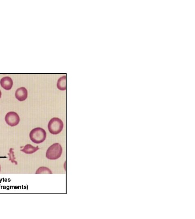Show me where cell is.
Here are the masks:
<instances>
[{
	"label": "cell",
	"mask_w": 195,
	"mask_h": 219,
	"mask_svg": "<svg viewBox=\"0 0 195 219\" xmlns=\"http://www.w3.org/2000/svg\"><path fill=\"white\" fill-rule=\"evenodd\" d=\"M29 137L33 143L36 144L41 143L46 139V133L42 128H35L31 131Z\"/></svg>",
	"instance_id": "6da1fadb"
},
{
	"label": "cell",
	"mask_w": 195,
	"mask_h": 219,
	"mask_svg": "<svg viewBox=\"0 0 195 219\" xmlns=\"http://www.w3.org/2000/svg\"><path fill=\"white\" fill-rule=\"evenodd\" d=\"M62 153V148L60 144L56 143L51 145L47 149L46 157L51 160H57L60 157Z\"/></svg>",
	"instance_id": "7a4b0ae2"
},
{
	"label": "cell",
	"mask_w": 195,
	"mask_h": 219,
	"mask_svg": "<svg viewBox=\"0 0 195 219\" xmlns=\"http://www.w3.org/2000/svg\"><path fill=\"white\" fill-rule=\"evenodd\" d=\"M48 128L51 134L57 135L62 131L63 128V123L62 120L54 117L49 122Z\"/></svg>",
	"instance_id": "3957f363"
},
{
	"label": "cell",
	"mask_w": 195,
	"mask_h": 219,
	"mask_svg": "<svg viewBox=\"0 0 195 219\" xmlns=\"http://www.w3.org/2000/svg\"><path fill=\"white\" fill-rule=\"evenodd\" d=\"M5 120L7 124L11 127H14L19 124L20 118L18 114L14 112H10L7 114Z\"/></svg>",
	"instance_id": "277c9868"
},
{
	"label": "cell",
	"mask_w": 195,
	"mask_h": 219,
	"mask_svg": "<svg viewBox=\"0 0 195 219\" xmlns=\"http://www.w3.org/2000/svg\"><path fill=\"white\" fill-rule=\"evenodd\" d=\"M15 96L16 98L18 101H24L27 98V90L24 87L20 88L16 90Z\"/></svg>",
	"instance_id": "5b68a950"
},
{
	"label": "cell",
	"mask_w": 195,
	"mask_h": 219,
	"mask_svg": "<svg viewBox=\"0 0 195 219\" xmlns=\"http://www.w3.org/2000/svg\"><path fill=\"white\" fill-rule=\"evenodd\" d=\"M1 86L6 90H10L13 85V82L12 78L9 77L2 78L0 81Z\"/></svg>",
	"instance_id": "8992f818"
},
{
	"label": "cell",
	"mask_w": 195,
	"mask_h": 219,
	"mask_svg": "<svg viewBox=\"0 0 195 219\" xmlns=\"http://www.w3.org/2000/svg\"><path fill=\"white\" fill-rule=\"evenodd\" d=\"M39 149V148L38 146L35 147L30 144H27L23 147V149H21L20 151L23 152L26 154H34Z\"/></svg>",
	"instance_id": "52a82bcc"
},
{
	"label": "cell",
	"mask_w": 195,
	"mask_h": 219,
	"mask_svg": "<svg viewBox=\"0 0 195 219\" xmlns=\"http://www.w3.org/2000/svg\"><path fill=\"white\" fill-rule=\"evenodd\" d=\"M57 87L58 89L62 90L66 89V76H63L58 79L57 83Z\"/></svg>",
	"instance_id": "ba28073f"
},
{
	"label": "cell",
	"mask_w": 195,
	"mask_h": 219,
	"mask_svg": "<svg viewBox=\"0 0 195 219\" xmlns=\"http://www.w3.org/2000/svg\"><path fill=\"white\" fill-rule=\"evenodd\" d=\"M36 174H52V172L51 170L49 169L48 168L44 167H41L39 168L35 172Z\"/></svg>",
	"instance_id": "9c48e42d"
},
{
	"label": "cell",
	"mask_w": 195,
	"mask_h": 219,
	"mask_svg": "<svg viewBox=\"0 0 195 219\" xmlns=\"http://www.w3.org/2000/svg\"><path fill=\"white\" fill-rule=\"evenodd\" d=\"M13 149L11 148L9 150V153L8 154L9 156V160L12 161V163H15L16 165L18 164L17 162L16 161V158L15 157L14 152L13 151Z\"/></svg>",
	"instance_id": "30bf717a"
},
{
	"label": "cell",
	"mask_w": 195,
	"mask_h": 219,
	"mask_svg": "<svg viewBox=\"0 0 195 219\" xmlns=\"http://www.w3.org/2000/svg\"><path fill=\"white\" fill-rule=\"evenodd\" d=\"M1 95H2V93H1V90H0V98H1Z\"/></svg>",
	"instance_id": "8fae6325"
},
{
	"label": "cell",
	"mask_w": 195,
	"mask_h": 219,
	"mask_svg": "<svg viewBox=\"0 0 195 219\" xmlns=\"http://www.w3.org/2000/svg\"><path fill=\"white\" fill-rule=\"evenodd\" d=\"M1 165H0V172H1Z\"/></svg>",
	"instance_id": "7c38bea8"
}]
</instances>
